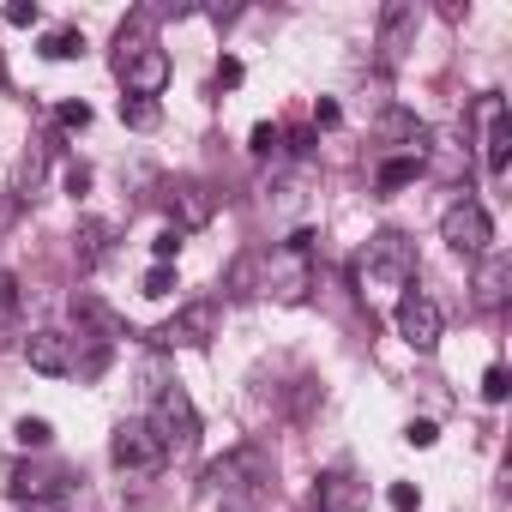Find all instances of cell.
Listing matches in <instances>:
<instances>
[{
	"label": "cell",
	"instance_id": "obj_13",
	"mask_svg": "<svg viewBox=\"0 0 512 512\" xmlns=\"http://www.w3.org/2000/svg\"><path fill=\"white\" fill-rule=\"evenodd\" d=\"M260 470H266V458L253 452V446H241V452L217 458V464L205 470V482H211L217 494H241V488H247V476H260Z\"/></svg>",
	"mask_w": 512,
	"mask_h": 512
},
{
	"label": "cell",
	"instance_id": "obj_22",
	"mask_svg": "<svg viewBox=\"0 0 512 512\" xmlns=\"http://www.w3.org/2000/svg\"><path fill=\"white\" fill-rule=\"evenodd\" d=\"M121 121H127L133 133H151V127L163 121V109H157V103H145V97H121Z\"/></svg>",
	"mask_w": 512,
	"mask_h": 512
},
{
	"label": "cell",
	"instance_id": "obj_23",
	"mask_svg": "<svg viewBox=\"0 0 512 512\" xmlns=\"http://www.w3.org/2000/svg\"><path fill=\"white\" fill-rule=\"evenodd\" d=\"M43 55H49V61H73V55H85V37H79V31H49V37H43Z\"/></svg>",
	"mask_w": 512,
	"mask_h": 512
},
{
	"label": "cell",
	"instance_id": "obj_1",
	"mask_svg": "<svg viewBox=\"0 0 512 512\" xmlns=\"http://www.w3.org/2000/svg\"><path fill=\"white\" fill-rule=\"evenodd\" d=\"M410 290L416 284V241L410 235H398V229H380V235H368V247H362V290Z\"/></svg>",
	"mask_w": 512,
	"mask_h": 512
},
{
	"label": "cell",
	"instance_id": "obj_7",
	"mask_svg": "<svg viewBox=\"0 0 512 512\" xmlns=\"http://www.w3.org/2000/svg\"><path fill=\"white\" fill-rule=\"evenodd\" d=\"M163 211H169V229H205L211 223V211H217V199H211V187L205 181H193V175H181V181H169L163 187Z\"/></svg>",
	"mask_w": 512,
	"mask_h": 512
},
{
	"label": "cell",
	"instance_id": "obj_15",
	"mask_svg": "<svg viewBox=\"0 0 512 512\" xmlns=\"http://www.w3.org/2000/svg\"><path fill=\"white\" fill-rule=\"evenodd\" d=\"M380 139H386V145H404V157H422V151H428V127H422L410 109H392V115L380 121Z\"/></svg>",
	"mask_w": 512,
	"mask_h": 512
},
{
	"label": "cell",
	"instance_id": "obj_35",
	"mask_svg": "<svg viewBox=\"0 0 512 512\" xmlns=\"http://www.w3.org/2000/svg\"><path fill=\"white\" fill-rule=\"evenodd\" d=\"M85 187H91V169H85V163H73V169H67V193H73V199H79V193H85Z\"/></svg>",
	"mask_w": 512,
	"mask_h": 512
},
{
	"label": "cell",
	"instance_id": "obj_28",
	"mask_svg": "<svg viewBox=\"0 0 512 512\" xmlns=\"http://www.w3.org/2000/svg\"><path fill=\"white\" fill-rule=\"evenodd\" d=\"M386 500H392V512H416V506H422L416 482H392V488H386Z\"/></svg>",
	"mask_w": 512,
	"mask_h": 512
},
{
	"label": "cell",
	"instance_id": "obj_37",
	"mask_svg": "<svg viewBox=\"0 0 512 512\" xmlns=\"http://www.w3.org/2000/svg\"><path fill=\"white\" fill-rule=\"evenodd\" d=\"M0 85H7V67H0Z\"/></svg>",
	"mask_w": 512,
	"mask_h": 512
},
{
	"label": "cell",
	"instance_id": "obj_33",
	"mask_svg": "<svg viewBox=\"0 0 512 512\" xmlns=\"http://www.w3.org/2000/svg\"><path fill=\"white\" fill-rule=\"evenodd\" d=\"M241 85V61L229 55V61H217V91H235Z\"/></svg>",
	"mask_w": 512,
	"mask_h": 512
},
{
	"label": "cell",
	"instance_id": "obj_17",
	"mask_svg": "<svg viewBox=\"0 0 512 512\" xmlns=\"http://www.w3.org/2000/svg\"><path fill=\"white\" fill-rule=\"evenodd\" d=\"M506 278H512L506 253H482V266H476V308H500L506 302Z\"/></svg>",
	"mask_w": 512,
	"mask_h": 512
},
{
	"label": "cell",
	"instance_id": "obj_29",
	"mask_svg": "<svg viewBox=\"0 0 512 512\" xmlns=\"http://www.w3.org/2000/svg\"><path fill=\"white\" fill-rule=\"evenodd\" d=\"M151 253H157V266H175V253H181V229H163V235L151 241Z\"/></svg>",
	"mask_w": 512,
	"mask_h": 512
},
{
	"label": "cell",
	"instance_id": "obj_25",
	"mask_svg": "<svg viewBox=\"0 0 512 512\" xmlns=\"http://www.w3.org/2000/svg\"><path fill=\"white\" fill-rule=\"evenodd\" d=\"M19 440H25V446H31V452H43V446H49V440H55V428H49V422H43V416H25V422H19Z\"/></svg>",
	"mask_w": 512,
	"mask_h": 512
},
{
	"label": "cell",
	"instance_id": "obj_10",
	"mask_svg": "<svg viewBox=\"0 0 512 512\" xmlns=\"http://www.w3.org/2000/svg\"><path fill=\"white\" fill-rule=\"evenodd\" d=\"M115 73H121L127 97L157 103V97H163V85H169V55L151 43V49H139V55H121V61H115Z\"/></svg>",
	"mask_w": 512,
	"mask_h": 512
},
{
	"label": "cell",
	"instance_id": "obj_34",
	"mask_svg": "<svg viewBox=\"0 0 512 512\" xmlns=\"http://www.w3.org/2000/svg\"><path fill=\"white\" fill-rule=\"evenodd\" d=\"M338 121H344V109H338L332 97H320V103H314V127H338Z\"/></svg>",
	"mask_w": 512,
	"mask_h": 512
},
{
	"label": "cell",
	"instance_id": "obj_9",
	"mask_svg": "<svg viewBox=\"0 0 512 512\" xmlns=\"http://www.w3.org/2000/svg\"><path fill=\"white\" fill-rule=\"evenodd\" d=\"M476 121H482V163H488V175H506V163H512V115H506V97H482L476 103Z\"/></svg>",
	"mask_w": 512,
	"mask_h": 512
},
{
	"label": "cell",
	"instance_id": "obj_24",
	"mask_svg": "<svg viewBox=\"0 0 512 512\" xmlns=\"http://www.w3.org/2000/svg\"><path fill=\"white\" fill-rule=\"evenodd\" d=\"M278 145H284V127H272V121H260V127H253V139H247L253 157H272Z\"/></svg>",
	"mask_w": 512,
	"mask_h": 512
},
{
	"label": "cell",
	"instance_id": "obj_36",
	"mask_svg": "<svg viewBox=\"0 0 512 512\" xmlns=\"http://www.w3.org/2000/svg\"><path fill=\"white\" fill-rule=\"evenodd\" d=\"M19 217V199H0V235H7V223Z\"/></svg>",
	"mask_w": 512,
	"mask_h": 512
},
{
	"label": "cell",
	"instance_id": "obj_14",
	"mask_svg": "<svg viewBox=\"0 0 512 512\" xmlns=\"http://www.w3.org/2000/svg\"><path fill=\"white\" fill-rule=\"evenodd\" d=\"M362 506H368V488L350 470H332L320 482V512H362Z\"/></svg>",
	"mask_w": 512,
	"mask_h": 512
},
{
	"label": "cell",
	"instance_id": "obj_30",
	"mask_svg": "<svg viewBox=\"0 0 512 512\" xmlns=\"http://www.w3.org/2000/svg\"><path fill=\"white\" fill-rule=\"evenodd\" d=\"M43 13H37V0H13V7H7V25H19V31H31Z\"/></svg>",
	"mask_w": 512,
	"mask_h": 512
},
{
	"label": "cell",
	"instance_id": "obj_5",
	"mask_svg": "<svg viewBox=\"0 0 512 512\" xmlns=\"http://www.w3.org/2000/svg\"><path fill=\"white\" fill-rule=\"evenodd\" d=\"M109 458H115L121 470H133V476H157V470L169 464V452H163V440L151 434V422H145V416L115 428V440H109Z\"/></svg>",
	"mask_w": 512,
	"mask_h": 512
},
{
	"label": "cell",
	"instance_id": "obj_2",
	"mask_svg": "<svg viewBox=\"0 0 512 512\" xmlns=\"http://www.w3.org/2000/svg\"><path fill=\"white\" fill-rule=\"evenodd\" d=\"M145 422H151V434L163 440V452H169V458H187V452L199 446V410H193L187 386H163Z\"/></svg>",
	"mask_w": 512,
	"mask_h": 512
},
{
	"label": "cell",
	"instance_id": "obj_12",
	"mask_svg": "<svg viewBox=\"0 0 512 512\" xmlns=\"http://www.w3.org/2000/svg\"><path fill=\"white\" fill-rule=\"evenodd\" d=\"M25 362H31L37 374L61 380V374H73V338H67V332H55V326H43V332H31V338H25Z\"/></svg>",
	"mask_w": 512,
	"mask_h": 512
},
{
	"label": "cell",
	"instance_id": "obj_38",
	"mask_svg": "<svg viewBox=\"0 0 512 512\" xmlns=\"http://www.w3.org/2000/svg\"><path fill=\"white\" fill-rule=\"evenodd\" d=\"M229 512H247V506H229Z\"/></svg>",
	"mask_w": 512,
	"mask_h": 512
},
{
	"label": "cell",
	"instance_id": "obj_27",
	"mask_svg": "<svg viewBox=\"0 0 512 512\" xmlns=\"http://www.w3.org/2000/svg\"><path fill=\"white\" fill-rule=\"evenodd\" d=\"M506 392H512V380H506V368H500V362H494V368H488V374H482V398H488V404H500V398H506Z\"/></svg>",
	"mask_w": 512,
	"mask_h": 512
},
{
	"label": "cell",
	"instance_id": "obj_19",
	"mask_svg": "<svg viewBox=\"0 0 512 512\" xmlns=\"http://www.w3.org/2000/svg\"><path fill=\"white\" fill-rule=\"evenodd\" d=\"M73 253H79V266L91 272L103 253H109V223H97V217H85L79 223V235H73Z\"/></svg>",
	"mask_w": 512,
	"mask_h": 512
},
{
	"label": "cell",
	"instance_id": "obj_4",
	"mask_svg": "<svg viewBox=\"0 0 512 512\" xmlns=\"http://www.w3.org/2000/svg\"><path fill=\"white\" fill-rule=\"evenodd\" d=\"M440 241H446L452 253H464V260H482V253H494V217H488V205L452 199L446 217H440Z\"/></svg>",
	"mask_w": 512,
	"mask_h": 512
},
{
	"label": "cell",
	"instance_id": "obj_11",
	"mask_svg": "<svg viewBox=\"0 0 512 512\" xmlns=\"http://www.w3.org/2000/svg\"><path fill=\"white\" fill-rule=\"evenodd\" d=\"M410 43H416V7H410V0H392V7L380 13V43H374L380 49V67L392 73Z\"/></svg>",
	"mask_w": 512,
	"mask_h": 512
},
{
	"label": "cell",
	"instance_id": "obj_32",
	"mask_svg": "<svg viewBox=\"0 0 512 512\" xmlns=\"http://www.w3.org/2000/svg\"><path fill=\"white\" fill-rule=\"evenodd\" d=\"M404 440H410V446H434V440H440V428H434L428 416H416V422L404 428Z\"/></svg>",
	"mask_w": 512,
	"mask_h": 512
},
{
	"label": "cell",
	"instance_id": "obj_8",
	"mask_svg": "<svg viewBox=\"0 0 512 512\" xmlns=\"http://www.w3.org/2000/svg\"><path fill=\"white\" fill-rule=\"evenodd\" d=\"M211 338H217V302H187L175 320H163L151 332V344H163V350H193V344H211Z\"/></svg>",
	"mask_w": 512,
	"mask_h": 512
},
{
	"label": "cell",
	"instance_id": "obj_20",
	"mask_svg": "<svg viewBox=\"0 0 512 512\" xmlns=\"http://www.w3.org/2000/svg\"><path fill=\"white\" fill-rule=\"evenodd\" d=\"M416 175H422V157H386L374 181H380V193H398V187H410Z\"/></svg>",
	"mask_w": 512,
	"mask_h": 512
},
{
	"label": "cell",
	"instance_id": "obj_31",
	"mask_svg": "<svg viewBox=\"0 0 512 512\" xmlns=\"http://www.w3.org/2000/svg\"><path fill=\"white\" fill-rule=\"evenodd\" d=\"M61 127L85 133V127H91V103H61Z\"/></svg>",
	"mask_w": 512,
	"mask_h": 512
},
{
	"label": "cell",
	"instance_id": "obj_3",
	"mask_svg": "<svg viewBox=\"0 0 512 512\" xmlns=\"http://www.w3.org/2000/svg\"><path fill=\"white\" fill-rule=\"evenodd\" d=\"M308 247H314V235L308 229H296L272 260H266V296H278V302H308V290H314V266H308Z\"/></svg>",
	"mask_w": 512,
	"mask_h": 512
},
{
	"label": "cell",
	"instance_id": "obj_18",
	"mask_svg": "<svg viewBox=\"0 0 512 512\" xmlns=\"http://www.w3.org/2000/svg\"><path fill=\"white\" fill-rule=\"evenodd\" d=\"M7 482H13V494H19V500H25V494H31V500H55V494L67 488L61 476H49V470H31V464H19Z\"/></svg>",
	"mask_w": 512,
	"mask_h": 512
},
{
	"label": "cell",
	"instance_id": "obj_6",
	"mask_svg": "<svg viewBox=\"0 0 512 512\" xmlns=\"http://www.w3.org/2000/svg\"><path fill=\"white\" fill-rule=\"evenodd\" d=\"M440 326H446V320H440V302H434L428 290H404V296H398V338H404L416 356H428V350L440 344Z\"/></svg>",
	"mask_w": 512,
	"mask_h": 512
},
{
	"label": "cell",
	"instance_id": "obj_21",
	"mask_svg": "<svg viewBox=\"0 0 512 512\" xmlns=\"http://www.w3.org/2000/svg\"><path fill=\"white\" fill-rule=\"evenodd\" d=\"M43 169H49V145H31L25 163H19V193H13V199H31L37 181H43Z\"/></svg>",
	"mask_w": 512,
	"mask_h": 512
},
{
	"label": "cell",
	"instance_id": "obj_16",
	"mask_svg": "<svg viewBox=\"0 0 512 512\" xmlns=\"http://www.w3.org/2000/svg\"><path fill=\"white\" fill-rule=\"evenodd\" d=\"M73 314H79V320H91L103 344H109V338H133V326H127V320H121V314H115L109 302H97L91 290H79V296H73Z\"/></svg>",
	"mask_w": 512,
	"mask_h": 512
},
{
	"label": "cell",
	"instance_id": "obj_26",
	"mask_svg": "<svg viewBox=\"0 0 512 512\" xmlns=\"http://www.w3.org/2000/svg\"><path fill=\"white\" fill-rule=\"evenodd\" d=\"M139 290H145V296H169V290H175V266H151Z\"/></svg>",
	"mask_w": 512,
	"mask_h": 512
}]
</instances>
